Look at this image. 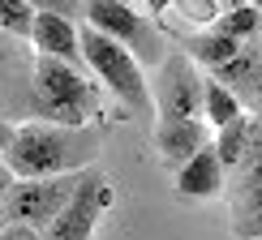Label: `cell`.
I'll use <instances>...</instances> for the list:
<instances>
[{
	"instance_id": "1",
	"label": "cell",
	"mask_w": 262,
	"mask_h": 240,
	"mask_svg": "<svg viewBox=\"0 0 262 240\" xmlns=\"http://www.w3.org/2000/svg\"><path fill=\"white\" fill-rule=\"evenodd\" d=\"M103 150L99 125H52V120H26L17 125V137L9 146L5 163L17 180H43V176H69V172H91Z\"/></svg>"
},
{
	"instance_id": "2",
	"label": "cell",
	"mask_w": 262,
	"mask_h": 240,
	"mask_svg": "<svg viewBox=\"0 0 262 240\" xmlns=\"http://www.w3.org/2000/svg\"><path fill=\"white\" fill-rule=\"evenodd\" d=\"M35 120L52 125H99L103 116V86L82 69V64H64L52 56H35Z\"/></svg>"
},
{
	"instance_id": "3",
	"label": "cell",
	"mask_w": 262,
	"mask_h": 240,
	"mask_svg": "<svg viewBox=\"0 0 262 240\" xmlns=\"http://www.w3.org/2000/svg\"><path fill=\"white\" fill-rule=\"evenodd\" d=\"M82 64L112 99H121V107H129L138 116L150 112L155 94H150L146 73H142V64H138V56L129 47H121L116 39H103L91 26H82Z\"/></svg>"
},
{
	"instance_id": "4",
	"label": "cell",
	"mask_w": 262,
	"mask_h": 240,
	"mask_svg": "<svg viewBox=\"0 0 262 240\" xmlns=\"http://www.w3.org/2000/svg\"><path fill=\"white\" fill-rule=\"evenodd\" d=\"M82 26H91L103 39H116L121 47H129L142 69H159L163 56L172 52L168 35L138 5H125V0H86V21Z\"/></svg>"
},
{
	"instance_id": "5",
	"label": "cell",
	"mask_w": 262,
	"mask_h": 240,
	"mask_svg": "<svg viewBox=\"0 0 262 240\" xmlns=\"http://www.w3.org/2000/svg\"><path fill=\"white\" fill-rule=\"evenodd\" d=\"M86 172H69V176H43V180H17L9 193L5 210H0V227H35L48 232L56 223V214L73 202V193L82 189Z\"/></svg>"
},
{
	"instance_id": "6",
	"label": "cell",
	"mask_w": 262,
	"mask_h": 240,
	"mask_svg": "<svg viewBox=\"0 0 262 240\" xmlns=\"http://www.w3.org/2000/svg\"><path fill=\"white\" fill-rule=\"evenodd\" d=\"M206 73L185 52H168L155 69V107L159 120H202Z\"/></svg>"
},
{
	"instance_id": "7",
	"label": "cell",
	"mask_w": 262,
	"mask_h": 240,
	"mask_svg": "<svg viewBox=\"0 0 262 240\" xmlns=\"http://www.w3.org/2000/svg\"><path fill=\"white\" fill-rule=\"evenodd\" d=\"M35 52L30 43L9 39L0 30V120H13V125H26L35 120Z\"/></svg>"
},
{
	"instance_id": "8",
	"label": "cell",
	"mask_w": 262,
	"mask_h": 240,
	"mask_svg": "<svg viewBox=\"0 0 262 240\" xmlns=\"http://www.w3.org/2000/svg\"><path fill=\"white\" fill-rule=\"evenodd\" d=\"M112 202H116L112 180H107L99 167H91L86 180H82V189L73 193V202L56 214V223L43 232V240H95V227H99V219L112 210Z\"/></svg>"
},
{
	"instance_id": "9",
	"label": "cell",
	"mask_w": 262,
	"mask_h": 240,
	"mask_svg": "<svg viewBox=\"0 0 262 240\" xmlns=\"http://www.w3.org/2000/svg\"><path fill=\"white\" fill-rule=\"evenodd\" d=\"M150 141H155V155L168 163L172 172H181L185 163L198 155V150H206L215 137H211V125H206V120H159Z\"/></svg>"
},
{
	"instance_id": "10",
	"label": "cell",
	"mask_w": 262,
	"mask_h": 240,
	"mask_svg": "<svg viewBox=\"0 0 262 240\" xmlns=\"http://www.w3.org/2000/svg\"><path fill=\"white\" fill-rule=\"evenodd\" d=\"M30 52H35V56L64 60V64H82V21H69V17H56V13H39L35 30H30Z\"/></svg>"
},
{
	"instance_id": "11",
	"label": "cell",
	"mask_w": 262,
	"mask_h": 240,
	"mask_svg": "<svg viewBox=\"0 0 262 240\" xmlns=\"http://www.w3.org/2000/svg\"><path fill=\"white\" fill-rule=\"evenodd\" d=\"M228 189V167L220 163V155H215V146L198 150L185 167L177 172V193L189 202H206V198H220V193Z\"/></svg>"
},
{
	"instance_id": "12",
	"label": "cell",
	"mask_w": 262,
	"mask_h": 240,
	"mask_svg": "<svg viewBox=\"0 0 262 240\" xmlns=\"http://www.w3.org/2000/svg\"><path fill=\"white\" fill-rule=\"evenodd\" d=\"M249 47V43H236V39H228L220 26H206V30H193L189 39H185V56H189L193 64H198L202 73H215V69H224L232 56H241V52Z\"/></svg>"
},
{
	"instance_id": "13",
	"label": "cell",
	"mask_w": 262,
	"mask_h": 240,
	"mask_svg": "<svg viewBox=\"0 0 262 240\" xmlns=\"http://www.w3.org/2000/svg\"><path fill=\"white\" fill-rule=\"evenodd\" d=\"M211 78L220 86H228V90L245 103V112H249V103H254V82H258V43H249L241 56H232L224 69H215Z\"/></svg>"
},
{
	"instance_id": "14",
	"label": "cell",
	"mask_w": 262,
	"mask_h": 240,
	"mask_svg": "<svg viewBox=\"0 0 262 240\" xmlns=\"http://www.w3.org/2000/svg\"><path fill=\"white\" fill-rule=\"evenodd\" d=\"M249 125H254V116H241V120H232V125H224V129H215V155H220V163L228 167V176H232L236 167L245 163V155H249Z\"/></svg>"
},
{
	"instance_id": "15",
	"label": "cell",
	"mask_w": 262,
	"mask_h": 240,
	"mask_svg": "<svg viewBox=\"0 0 262 240\" xmlns=\"http://www.w3.org/2000/svg\"><path fill=\"white\" fill-rule=\"evenodd\" d=\"M245 116V103L236 99L232 90H228V86H220L211 78V73H206V94H202V120L211 129H224V125H232V120H241Z\"/></svg>"
},
{
	"instance_id": "16",
	"label": "cell",
	"mask_w": 262,
	"mask_h": 240,
	"mask_svg": "<svg viewBox=\"0 0 262 240\" xmlns=\"http://www.w3.org/2000/svg\"><path fill=\"white\" fill-rule=\"evenodd\" d=\"M215 26H220L228 39H236V43H258V35H262V9H254V5L228 9V13H220Z\"/></svg>"
},
{
	"instance_id": "17",
	"label": "cell",
	"mask_w": 262,
	"mask_h": 240,
	"mask_svg": "<svg viewBox=\"0 0 262 240\" xmlns=\"http://www.w3.org/2000/svg\"><path fill=\"white\" fill-rule=\"evenodd\" d=\"M35 17H39V13L26 5V0H0V30H5L9 39H21V43H30Z\"/></svg>"
},
{
	"instance_id": "18",
	"label": "cell",
	"mask_w": 262,
	"mask_h": 240,
	"mask_svg": "<svg viewBox=\"0 0 262 240\" xmlns=\"http://www.w3.org/2000/svg\"><path fill=\"white\" fill-rule=\"evenodd\" d=\"M228 193H232V219H245V214L262 210V180L241 184V189H228Z\"/></svg>"
},
{
	"instance_id": "19",
	"label": "cell",
	"mask_w": 262,
	"mask_h": 240,
	"mask_svg": "<svg viewBox=\"0 0 262 240\" xmlns=\"http://www.w3.org/2000/svg\"><path fill=\"white\" fill-rule=\"evenodd\" d=\"M35 13H56L69 21H86V0H26Z\"/></svg>"
},
{
	"instance_id": "20",
	"label": "cell",
	"mask_w": 262,
	"mask_h": 240,
	"mask_svg": "<svg viewBox=\"0 0 262 240\" xmlns=\"http://www.w3.org/2000/svg\"><path fill=\"white\" fill-rule=\"evenodd\" d=\"M232 236L236 240H262V210L245 214V219H232Z\"/></svg>"
},
{
	"instance_id": "21",
	"label": "cell",
	"mask_w": 262,
	"mask_h": 240,
	"mask_svg": "<svg viewBox=\"0 0 262 240\" xmlns=\"http://www.w3.org/2000/svg\"><path fill=\"white\" fill-rule=\"evenodd\" d=\"M13 184H17V176H13V167H9V163L0 159V210H5L9 193H13Z\"/></svg>"
},
{
	"instance_id": "22",
	"label": "cell",
	"mask_w": 262,
	"mask_h": 240,
	"mask_svg": "<svg viewBox=\"0 0 262 240\" xmlns=\"http://www.w3.org/2000/svg\"><path fill=\"white\" fill-rule=\"evenodd\" d=\"M0 240H43V232H35V227H0Z\"/></svg>"
},
{
	"instance_id": "23",
	"label": "cell",
	"mask_w": 262,
	"mask_h": 240,
	"mask_svg": "<svg viewBox=\"0 0 262 240\" xmlns=\"http://www.w3.org/2000/svg\"><path fill=\"white\" fill-rule=\"evenodd\" d=\"M13 137H17V125H13V120H0V159L9 155V146H13Z\"/></svg>"
},
{
	"instance_id": "24",
	"label": "cell",
	"mask_w": 262,
	"mask_h": 240,
	"mask_svg": "<svg viewBox=\"0 0 262 240\" xmlns=\"http://www.w3.org/2000/svg\"><path fill=\"white\" fill-rule=\"evenodd\" d=\"M249 112L262 116V39H258V82H254V103H249Z\"/></svg>"
},
{
	"instance_id": "25",
	"label": "cell",
	"mask_w": 262,
	"mask_h": 240,
	"mask_svg": "<svg viewBox=\"0 0 262 240\" xmlns=\"http://www.w3.org/2000/svg\"><path fill=\"white\" fill-rule=\"evenodd\" d=\"M138 5H142V9H150V13H163V9H172L177 0H138Z\"/></svg>"
},
{
	"instance_id": "26",
	"label": "cell",
	"mask_w": 262,
	"mask_h": 240,
	"mask_svg": "<svg viewBox=\"0 0 262 240\" xmlns=\"http://www.w3.org/2000/svg\"><path fill=\"white\" fill-rule=\"evenodd\" d=\"M245 5H254V0H220V9L228 13V9H245Z\"/></svg>"
},
{
	"instance_id": "27",
	"label": "cell",
	"mask_w": 262,
	"mask_h": 240,
	"mask_svg": "<svg viewBox=\"0 0 262 240\" xmlns=\"http://www.w3.org/2000/svg\"><path fill=\"white\" fill-rule=\"evenodd\" d=\"M254 9H262V0H254Z\"/></svg>"
}]
</instances>
